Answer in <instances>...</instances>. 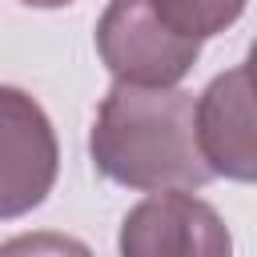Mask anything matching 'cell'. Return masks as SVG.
Returning a JSON list of instances; mask_svg holds the SVG:
<instances>
[{
  "label": "cell",
  "instance_id": "8992f818",
  "mask_svg": "<svg viewBox=\"0 0 257 257\" xmlns=\"http://www.w3.org/2000/svg\"><path fill=\"white\" fill-rule=\"evenodd\" d=\"M153 12L161 16L165 28L189 36V40H209L217 32H225L249 0H149Z\"/></svg>",
  "mask_w": 257,
  "mask_h": 257
},
{
  "label": "cell",
  "instance_id": "3957f363",
  "mask_svg": "<svg viewBox=\"0 0 257 257\" xmlns=\"http://www.w3.org/2000/svg\"><path fill=\"white\" fill-rule=\"evenodd\" d=\"M60 145L48 112L12 84H0V221L32 213L56 185Z\"/></svg>",
  "mask_w": 257,
  "mask_h": 257
},
{
  "label": "cell",
  "instance_id": "7a4b0ae2",
  "mask_svg": "<svg viewBox=\"0 0 257 257\" xmlns=\"http://www.w3.org/2000/svg\"><path fill=\"white\" fill-rule=\"evenodd\" d=\"M96 52L120 84L169 88L197 64L201 40L165 28L149 0H108L96 20Z\"/></svg>",
  "mask_w": 257,
  "mask_h": 257
},
{
  "label": "cell",
  "instance_id": "277c9868",
  "mask_svg": "<svg viewBox=\"0 0 257 257\" xmlns=\"http://www.w3.org/2000/svg\"><path fill=\"white\" fill-rule=\"evenodd\" d=\"M116 249L120 257H233V233L209 201L161 189L124 213Z\"/></svg>",
  "mask_w": 257,
  "mask_h": 257
},
{
  "label": "cell",
  "instance_id": "52a82bcc",
  "mask_svg": "<svg viewBox=\"0 0 257 257\" xmlns=\"http://www.w3.org/2000/svg\"><path fill=\"white\" fill-rule=\"evenodd\" d=\"M0 257H92V249L68 233L40 229V233H20L0 241Z\"/></svg>",
  "mask_w": 257,
  "mask_h": 257
},
{
  "label": "cell",
  "instance_id": "6da1fadb",
  "mask_svg": "<svg viewBox=\"0 0 257 257\" xmlns=\"http://www.w3.org/2000/svg\"><path fill=\"white\" fill-rule=\"evenodd\" d=\"M193 92L112 84L96 108L88 153L100 177L124 189L161 193V189H201L213 173L197 149L193 128Z\"/></svg>",
  "mask_w": 257,
  "mask_h": 257
},
{
  "label": "cell",
  "instance_id": "5b68a950",
  "mask_svg": "<svg viewBox=\"0 0 257 257\" xmlns=\"http://www.w3.org/2000/svg\"><path fill=\"white\" fill-rule=\"evenodd\" d=\"M197 149L213 177L253 181L257 177V141H253V68L241 60L221 72L201 100L193 104Z\"/></svg>",
  "mask_w": 257,
  "mask_h": 257
},
{
  "label": "cell",
  "instance_id": "ba28073f",
  "mask_svg": "<svg viewBox=\"0 0 257 257\" xmlns=\"http://www.w3.org/2000/svg\"><path fill=\"white\" fill-rule=\"evenodd\" d=\"M20 4H28V8H64L72 0H20Z\"/></svg>",
  "mask_w": 257,
  "mask_h": 257
}]
</instances>
